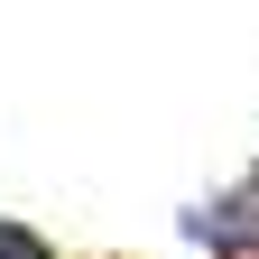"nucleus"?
<instances>
[{
  "label": "nucleus",
  "mask_w": 259,
  "mask_h": 259,
  "mask_svg": "<svg viewBox=\"0 0 259 259\" xmlns=\"http://www.w3.org/2000/svg\"><path fill=\"white\" fill-rule=\"evenodd\" d=\"M176 241L194 259H259V167H232L213 194L176 213Z\"/></svg>",
  "instance_id": "f257e3e1"
},
{
  "label": "nucleus",
  "mask_w": 259,
  "mask_h": 259,
  "mask_svg": "<svg viewBox=\"0 0 259 259\" xmlns=\"http://www.w3.org/2000/svg\"><path fill=\"white\" fill-rule=\"evenodd\" d=\"M0 259H65L37 222H19V213H0Z\"/></svg>",
  "instance_id": "f03ea898"
}]
</instances>
